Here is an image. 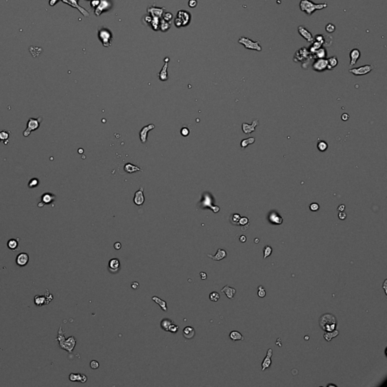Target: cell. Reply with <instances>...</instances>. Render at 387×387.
Listing matches in <instances>:
<instances>
[{
	"label": "cell",
	"instance_id": "27",
	"mask_svg": "<svg viewBox=\"0 0 387 387\" xmlns=\"http://www.w3.org/2000/svg\"><path fill=\"white\" fill-rule=\"evenodd\" d=\"M18 240L19 239H10L7 243V247L9 250L16 251L19 250V244H18Z\"/></svg>",
	"mask_w": 387,
	"mask_h": 387
},
{
	"label": "cell",
	"instance_id": "40",
	"mask_svg": "<svg viewBox=\"0 0 387 387\" xmlns=\"http://www.w3.org/2000/svg\"><path fill=\"white\" fill-rule=\"evenodd\" d=\"M317 147H318V150H319L320 151L324 152L328 149V144L326 143L325 142H324V141H320V142L318 143V145H317Z\"/></svg>",
	"mask_w": 387,
	"mask_h": 387
},
{
	"label": "cell",
	"instance_id": "46",
	"mask_svg": "<svg viewBox=\"0 0 387 387\" xmlns=\"http://www.w3.org/2000/svg\"><path fill=\"white\" fill-rule=\"evenodd\" d=\"M240 218H241V217H240V216L239 214H234V215H232V216H231V222H232L234 223V224L238 225L239 220H240Z\"/></svg>",
	"mask_w": 387,
	"mask_h": 387
},
{
	"label": "cell",
	"instance_id": "44",
	"mask_svg": "<svg viewBox=\"0 0 387 387\" xmlns=\"http://www.w3.org/2000/svg\"><path fill=\"white\" fill-rule=\"evenodd\" d=\"M238 225H240L242 226H246V227H247V225H249V219L247 217L240 218V220H239Z\"/></svg>",
	"mask_w": 387,
	"mask_h": 387
},
{
	"label": "cell",
	"instance_id": "38",
	"mask_svg": "<svg viewBox=\"0 0 387 387\" xmlns=\"http://www.w3.org/2000/svg\"><path fill=\"white\" fill-rule=\"evenodd\" d=\"M167 70V63L164 65L163 70L160 73V79H161L162 81H165L167 79V70Z\"/></svg>",
	"mask_w": 387,
	"mask_h": 387
},
{
	"label": "cell",
	"instance_id": "14",
	"mask_svg": "<svg viewBox=\"0 0 387 387\" xmlns=\"http://www.w3.org/2000/svg\"><path fill=\"white\" fill-rule=\"evenodd\" d=\"M273 355V351L271 348H269V349L267 351V354H266L265 358H264L263 360L262 363V371H265L266 369H268L271 365V357Z\"/></svg>",
	"mask_w": 387,
	"mask_h": 387
},
{
	"label": "cell",
	"instance_id": "34",
	"mask_svg": "<svg viewBox=\"0 0 387 387\" xmlns=\"http://www.w3.org/2000/svg\"><path fill=\"white\" fill-rule=\"evenodd\" d=\"M314 54L315 55V57L317 58H325L327 57V55H328V52H327L325 48L321 47Z\"/></svg>",
	"mask_w": 387,
	"mask_h": 387
},
{
	"label": "cell",
	"instance_id": "4",
	"mask_svg": "<svg viewBox=\"0 0 387 387\" xmlns=\"http://www.w3.org/2000/svg\"><path fill=\"white\" fill-rule=\"evenodd\" d=\"M238 43L240 45H243L245 48L249 49V50H255L258 52L262 51V46L260 45V42L259 40L253 41L250 39V38L245 37V36H241L238 39Z\"/></svg>",
	"mask_w": 387,
	"mask_h": 387
},
{
	"label": "cell",
	"instance_id": "31",
	"mask_svg": "<svg viewBox=\"0 0 387 387\" xmlns=\"http://www.w3.org/2000/svg\"><path fill=\"white\" fill-rule=\"evenodd\" d=\"M338 64V59L336 56L331 57L328 59V70H332Z\"/></svg>",
	"mask_w": 387,
	"mask_h": 387
},
{
	"label": "cell",
	"instance_id": "5",
	"mask_svg": "<svg viewBox=\"0 0 387 387\" xmlns=\"http://www.w3.org/2000/svg\"><path fill=\"white\" fill-rule=\"evenodd\" d=\"M42 120V116H39L38 118L30 117L27 121V127L26 130L23 132L24 137H28L33 131L37 130L40 126V123Z\"/></svg>",
	"mask_w": 387,
	"mask_h": 387
},
{
	"label": "cell",
	"instance_id": "51",
	"mask_svg": "<svg viewBox=\"0 0 387 387\" xmlns=\"http://www.w3.org/2000/svg\"><path fill=\"white\" fill-rule=\"evenodd\" d=\"M338 217H339V219H341V220L345 219V218H346V213H344L343 211L340 212V213H339V215H338Z\"/></svg>",
	"mask_w": 387,
	"mask_h": 387
},
{
	"label": "cell",
	"instance_id": "36",
	"mask_svg": "<svg viewBox=\"0 0 387 387\" xmlns=\"http://www.w3.org/2000/svg\"><path fill=\"white\" fill-rule=\"evenodd\" d=\"M255 142V139L254 138H249V139H244V140L241 141V143H240V145H241L242 148H246L249 145H251V144H253Z\"/></svg>",
	"mask_w": 387,
	"mask_h": 387
},
{
	"label": "cell",
	"instance_id": "45",
	"mask_svg": "<svg viewBox=\"0 0 387 387\" xmlns=\"http://www.w3.org/2000/svg\"><path fill=\"white\" fill-rule=\"evenodd\" d=\"M178 331H179V327H178L176 324H175L174 323H173L171 325L169 326V332H172L173 333V334H176V333H177Z\"/></svg>",
	"mask_w": 387,
	"mask_h": 387
},
{
	"label": "cell",
	"instance_id": "42",
	"mask_svg": "<svg viewBox=\"0 0 387 387\" xmlns=\"http://www.w3.org/2000/svg\"><path fill=\"white\" fill-rule=\"evenodd\" d=\"M325 30L328 33H334L336 30V26L334 24L329 23V24L326 25Z\"/></svg>",
	"mask_w": 387,
	"mask_h": 387
},
{
	"label": "cell",
	"instance_id": "13",
	"mask_svg": "<svg viewBox=\"0 0 387 387\" xmlns=\"http://www.w3.org/2000/svg\"><path fill=\"white\" fill-rule=\"evenodd\" d=\"M29 255L26 253H19L16 257V264L20 267H24L29 262Z\"/></svg>",
	"mask_w": 387,
	"mask_h": 387
},
{
	"label": "cell",
	"instance_id": "10",
	"mask_svg": "<svg viewBox=\"0 0 387 387\" xmlns=\"http://www.w3.org/2000/svg\"><path fill=\"white\" fill-rule=\"evenodd\" d=\"M312 68L314 70L321 72L328 69V59L326 58H318L313 63Z\"/></svg>",
	"mask_w": 387,
	"mask_h": 387
},
{
	"label": "cell",
	"instance_id": "50",
	"mask_svg": "<svg viewBox=\"0 0 387 387\" xmlns=\"http://www.w3.org/2000/svg\"><path fill=\"white\" fill-rule=\"evenodd\" d=\"M190 133V131L189 129H188L187 127H183L182 129H181V134L183 136H188Z\"/></svg>",
	"mask_w": 387,
	"mask_h": 387
},
{
	"label": "cell",
	"instance_id": "47",
	"mask_svg": "<svg viewBox=\"0 0 387 387\" xmlns=\"http://www.w3.org/2000/svg\"><path fill=\"white\" fill-rule=\"evenodd\" d=\"M99 366H100V365H99V361H95V360H92V361H91L90 367H91V368H92V369H93V370L98 369V368H99Z\"/></svg>",
	"mask_w": 387,
	"mask_h": 387
},
{
	"label": "cell",
	"instance_id": "59",
	"mask_svg": "<svg viewBox=\"0 0 387 387\" xmlns=\"http://www.w3.org/2000/svg\"><path fill=\"white\" fill-rule=\"evenodd\" d=\"M345 208V206H344V205H341V206H340V207H338V211H340V212L344 211Z\"/></svg>",
	"mask_w": 387,
	"mask_h": 387
},
{
	"label": "cell",
	"instance_id": "32",
	"mask_svg": "<svg viewBox=\"0 0 387 387\" xmlns=\"http://www.w3.org/2000/svg\"><path fill=\"white\" fill-rule=\"evenodd\" d=\"M173 323V321L172 320L169 319V318H164L160 322V327H161L162 329L165 331H167L169 332V326L171 325Z\"/></svg>",
	"mask_w": 387,
	"mask_h": 387
},
{
	"label": "cell",
	"instance_id": "57",
	"mask_svg": "<svg viewBox=\"0 0 387 387\" xmlns=\"http://www.w3.org/2000/svg\"><path fill=\"white\" fill-rule=\"evenodd\" d=\"M188 4L191 7L194 8V7H195V5H197V2H196L195 0H190V2H189Z\"/></svg>",
	"mask_w": 387,
	"mask_h": 387
},
{
	"label": "cell",
	"instance_id": "21",
	"mask_svg": "<svg viewBox=\"0 0 387 387\" xmlns=\"http://www.w3.org/2000/svg\"><path fill=\"white\" fill-rule=\"evenodd\" d=\"M207 256L209 258L215 260V261H220V260L223 259H225L227 257V252L225 250H222V249H219L217 250L216 254H215L214 256L211 255V254H207Z\"/></svg>",
	"mask_w": 387,
	"mask_h": 387
},
{
	"label": "cell",
	"instance_id": "25",
	"mask_svg": "<svg viewBox=\"0 0 387 387\" xmlns=\"http://www.w3.org/2000/svg\"><path fill=\"white\" fill-rule=\"evenodd\" d=\"M222 292L225 294L226 297L228 299H233L234 294H236V290L234 288H232V287H230L229 286L226 285L222 289Z\"/></svg>",
	"mask_w": 387,
	"mask_h": 387
},
{
	"label": "cell",
	"instance_id": "33",
	"mask_svg": "<svg viewBox=\"0 0 387 387\" xmlns=\"http://www.w3.org/2000/svg\"><path fill=\"white\" fill-rule=\"evenodd\" d=\"M10 132L8 130H2L0 132V142H3L5 145H7L9 139Z\"/></svg>",
	"mask_w": 387,
	"mask_h": 387
},
{
	"label": "cell",
	"instance_id": "37",
	"mask_svg": "<svg viewBox=\"0 0 387 387\" xmlns=\"http://www.w3.org/2000/svg\"><path fill=\"white\" fill-rule=\"evenodd\" d=\"M39 184V180L37 178H33L28 182V188H34L37 187Z\"/></svg>",
	"mask_w": 387,
	"mask_h": 387
},
{
	"label": "cell",
	"instance_id": "6",
	"mask_svg": "<svg viewBox=\"0 0 387 387\" xmlns=\"http://www.w3.org/2000/svg\"><path fill=\"white\" fill-rule=\"evenodd\" d=\"M190 18L191 16L188 11H180L178 13L177 18H176V21H175V24H176V25L177 27L185 26V25H187L188 24Z\"/></svg>",
	"mask_w": 387,
	"mask_h": 387
},
{
	"label": "cell",
	"instance_id": "9",
	"mask_svg": "<svg viewBox=\"0 0 387 387\" xmlns=\"http://www.w3.org/2000/svg\"><path fill=\"white\" fill-rule=\"evenodd\" d=\"M374 69V67L372 64H368L361 66L359 67L350 69L348 71H349V73L355 75V76H363V75H366L368 73H369Z\"/></svg>",
	"mask_w": 387,
	"mask_h": 387
},
{
	"label": "cell",
	"instance_id": "62",
	"mask_svg": "<svg viewBox=\"0 0 387 387\" xmlns=\"http://www.w3.org/2000/svg\"><path fill=\"white\" fill-rule=\"evenodd\" d=\"M305 340H309V337H308V336H305Z\"/></svg>",
	"mask_w": 387,
	"mask_h": 387
},
{
	"label": "cell",
	"instance_id": "60",
	"mask_svg": "<svg viewBox=\"0 0 387 387\" xmlns=\"http://www.w3.org/2000/svg\"><path fill=\"white\" fill-rule=\"evenodd\" d=\"M386 282H387V280H385L383 283V288L384 289V291H385L386 294Z\"/></svg>",
	"mask_w": 387,
	"mask_h": 387
},
{
	"label": "cell",
	"instance_id": "20",
	"mask_svg": "<svg viewBox=\"0 0 387 387\" xmlns=\"http://www.w3.org/2000/svg\"><path fill=\"white\" fill-rule=\"evenodd\" d=\"M69 380L72 382H80L82 383H85L87 381V377L85 374H70L69 376Z\"/></svg>",
	"mask_w": 387,
	"mask_h": 387
},
{
	"label": "cell",
	"instance_id": "29",
	"mask_svg": "<svg viewBox=\"0 0 387 387\" xmlns=\"http://www.w3.org/2000/svg\"><path fill=\"white\" fill-rule=\"evenodd\" d=\"M339 334H340L339 331H337V330L336 329L332 331H326L325 334H324V338L325 339L326 341L330 342V341H331V340H332L333 338L337 337V336L339 335Z\"/></svg>",
	"mask_w": 387,
	"mask_h": 387
},
{
	"label": "cell",
	"instance_id": "56",
	"mask_svg": "<svg viewBox=\"0 0 387 387\" xmlns=\"http://www.w3.org/2000/svg\"><path fill=\"white\" fill-rule=\"evenodd\" d=\"M200 277H201L202 280H206L207 278V274L205 272H203V271H201V272L200 273Z\"/></svg>",
	"mask_w": 387,
	"mask_h": 387
},
{
	"label": "cell",
	"instance_id": "61",
	"mask_svg": "<svg viewBox=\"0 0 387 387\" xmlns=\"http://www.w3.org/2000/svg\"><path fill=\"white\" fill-rule=\"evenodd\" d=\"M254 242H255L256 244H258V243H259V239H258V238H256L255 240H254Z\"/></svg>",
	"mask_w": 387,
	"mask_h": 387
},
{
	"label": "cell",
	"instance_id": "18",
	"mask_svg": "<svg viewBox=\"0 0 387 387\" xmlns=\"http://www.w3.org/2000/svg\"><path fill=\"white\" fill-rule=\"evenodd\" d=\"M259 123L258 119H256V120L253 121V123L251 125H248L247 123H243L242 125V129H243V131L245 134L250 135V133H252L253 132L255 131L256 127L257 126Z\"/></svg>",
	"mask_w": 387,
	"mask_h": 387
},
{
	"label": "cell",
	"instance_id": "63",
	"mask_svg": "<svg viewBox=\"0 0 387 387\" xmlns=\"http://www.w3.org/2000/svg\"><path fill=\"white\" fill-rule=\"evenodd\" d=\"M328 386H329V387H330V386H335V387H336V386H337L334 385V384H329V385H328Z\"/></svg>",
	"mask_w": 387,
	"mask_h": 387
},
{
	"label": "cell",
	"instance_id": "54",
	"mask_svg": "<svg viewBox=\"0 0 387 387\" xmlns=\"http://www.w3.org/2000/svg\"><path fill=\"white\" fill-rule=\"evenodd\" d=\"M99 3H100V1H99V0H92V2H91V5H92V6L97 7L99 5Z\"/></svg>",
	"mask_w": 387,
	"mask_h": 387
},
{
	"label": "cell",
	"instance_id": "41",
	"mask_svg": "<svg viewBox=\"0 0 387 387\" xmlns=\"http://www.w3.org/2000/svg\"><path fill=\"white\" fill-rule=\"evenodd\" d=\"M219 298H220V295L217 292H212L211 294H210V300H211L212 302L219 301Z\"/></svg>",
	"mask_w": 387,
	"mask_h": 387
},
{
	"label": "cell",
	"instance_id": "30",
	"mask_svg": "<svg viewBox=\"0 0 387 387\" xmlns=\"http://www.w3.org/2000/svg\"><path fill=\"white\" fill-rule=\"evenodd\" d=\"M229 337L231 339V340L233 341H237V340H244V337L242 336V334H240V332L236 331H233L230 333L229 334Z\"/></svg>",
	"mask_w": 387,
	"mask_h": 387
},
{
	"label": "cell",
	"instance_id": "48",
	"mask_svg": "<svg viewBox=\"0 0 387 387\" xmlns=\"http://www.w3.org/2000/svg\"><path fill=\"white\" fill-rule=\"evenodd\" d=\"M314 40L316 41V42H321V43L324 44V35H316L315 36V37L314 38Z\"/></svg>",
	"mask_w": 387,
	"mask_h": 387
},
{
	"label": "cell",
	"instance_id": "39",
	"mask_svg": "<svg viewBox=\"0 0 387 387\" xmlns=\"http://www.w3.org/2000/svg\"><path fill=\"white\" fill-rule=\"evenodd\" d=\"M272 251H273L272 248H271L270 246L268 245L265 246V247H264V249H263V253H264V257H263V259H265L266 258H268V257H270L271 253H272Z\"/></svg>",
	"mask_w": 387,
	"mask_h": 387
},
{
	"label": "cell",
	"instance_id": "3",
	"mask_svg": "<svg viewBox=\"0 0 387 387\" xmlns=\"http://www.w3.org/2000/svg\"><path fill=\"white\" fill-rule=\"evenodd\" d=\"M337 318L334 314H324L319 319V325L324 331H334L337 328Z\"/></svg>",
	"mask_w": 387,
	"mask_h": 387
},
{
	"label": "cell",
	"instance_id": "23",
	"mask_svg": "<svg viewBox=\"0 0 387 387\" xmlns=\"http://www.w3.org/2000/svg\"><path fill=\"white\" fill-rule=\"evenodd\" d=\"M120 267V262L118 259H111L108 262V268L111 272H116L119 271Z\"/></svg>",
	"mask_w": 387,
	"mask_h": 387
},
{
	"label": "cell",
	"instance_id": "43",
	"mask_svg": "<svg viewBox=\"0 0 387 387\" xmlns=\"http://www.w3.org/2000/svg\"><path fill=\"white\" fill-rule=\"evenodd\" d=\"M266 295V291L264 289V287L262 286H259L258 287V296L260 297V298H263V297H265Z\"/></svg>",
	"mask_w": 387,
	"mask_h": 387
},
{
	"label": "cell",
	"instance_id": "19",
	"mask_svg": "<svg viewBox=\"0 0 387 387\" xmlns=\"http://www.w3.org/2000/svg\"><path fill=\"white\" fill-rule=\"evenodd\" d=\"M268 220L271 224L281 225L283 222V218L276 212H271L268 215Z\"/></svg>",
	"mask_w": 387,
	"mask_h": 387
},
{
	"label": "cell",
	"instance_id": "58",
	"mask_svg": "<svg viewBox=\"0 0 387 387\" xmlns=\"http://www.w3.org/2000/svg\"><path fill=\"white\" fill-rule=\"evenodd\" d=\"M239 240H240V241L242 242V243H245V242L247 241V237H246V236L244 235H241L240 237V238H239Z\"/></svg>",
	"mask_w": 387,
	"mask_h": 387
},
{
	"label": "cell",
	"instance_id": "1",
	"mask_svg": "<svg viewBox=\"0 0 387 387\" xmlns=\"http://www.w3.org/2000/svg\"><path fill=\"white\" fill-rule=\"evenodd\" d=\"M56 340L59 342V347L64 350H66L68 352H72L74 347L76 346V340L74 337H68L67 339L65 338L64 333L62 330V326L60 327L59 331L58 332V337H57Z\"/></svg>",
	"mask_w": 387,
	"mask_h": 387
},
{
	"label": "cell",
	"instance_id": "2",
	"mask_svg": "<svg viewBox=\"0 0 387 387\" xmlns=\"http://www.w3.org/2000/svg\"><path fill=\"white\" fill-rule=\"evenodd\" d=\"M328 7L327 3H314L311 0H301L300 2V8L302 11H303L307 15L310 16L312 15L315 11L322 10Z\"/></svg>",
	"mask_w": 387,
	"mask_h": 387
},
{
	"label": "cell",
	"instance_id": "35",
	"mask_svg": "<svg viewBox=\"0 0 387 387\" xmlns=\"http://www.w3.org/2000/svg\"><path fill=\"white\" fill-rule=\"evenodd\" d=\"M323 45L322 43H321V42H316V41L312 42V44H311V45H310V47H309V52H311V53L314 54V52H315L317 50H318V48H321V45Z\"/></svg>",
	"mask_w": 387,
	"mask_h": 387
},
{
	"label": "cell",
	"instance_id": "16",
	"mask_svg": "<svg viewBox=\"0 0 387 387\" xmlns=\"http://www.w3.org/2000/svg\"><path fill=\"white\" fill-rule=\"evenodd\" d=\"M144 188L141 187L138 191L136 192L134 197V203L137 206H141L145 202V196H144Z\"/></svg>",
	"mask_w": 387,
	"mask_h": 387
},
{
	"label": "cell",
	"instance_id": "26",
	"mask_svg": "<svg viewBox=\"0 0 387 387\" xmlns=\"http://www.w3.org/2000/svg\"><path fill=\"white\" fill-rule=\"evenodd\" d=\"M124 170L128 173H133L136 172L142 171V169L139 168V166L133 165L132 163H126L124 166Z\"/></svg>",
	"mask_w": 387,
	"mask_h": 387
},
{
	"label": "cell",
	"instance_id": "52",
	"mask_svg": "<svg viewBox=\"0 0 387 387\" xmlns=\"http://www.w3.org/2000/svg\"><path fill=\"white\" fill-rule=\"evenodd\" d=\"M131 287H132V289H134V290H136V289L139 288V284L136 281H134V282H132V284H131Z\"/></svg>",
	"mask_w": 387,
	"mask_h": 387
},
{
	"label": "cell",
	"instance_id": "49",
	"mask_svg": "<svg viewBox=\"0 0 387 387\" xmlns=\"http://www.w3.org/2000/svg\"><path fill=\"white\" fill-rule=\"evenodd\" d=\"M309 208H310V210H311V211H313V212L318 211V210H319V205H318V203H311V205H310Z\"/></svg>",
	"mask_w": 387,
	"mask_h": 387
},
{
	"label": "cell",
	"instance_id": "11",
	"mask_svg": "<svg viewBox=\"0 0 387 387\" xmlns=\"http://www.w3.org/2000/svg\"><path fill=\"white\" fill-rule=\"evenodd\" d=\"M298 32L302 37L304 38L307 42H314V36H313L312 34L311 33V32H309V31H308L305 27L303 26L299 27Z\"/></svg>",
	"mask_w": 387,
	"mask_h": 387
},
{
	"label": "cell",
	"instance_id": "12",
	"mask_svg": "<svg viewBox=\"0 0 387 387\" xmlns=\"http://www.w3.org/2000/svg\"><path fill=\"white\" fill-rule=\"evenodd\" d=\"M55 200V195L50 193H45L41 196V202L38 204V207H43L44 205L50 204Z\"/></svg>",
	"mask_w": 387,
	"mask_h": 387
},
{
	"label": "cell",
	"instance_id": "22",
	"mask_svg": "<svg viewBox=\"0 0 387 387\" xmlns=\"http://www.w3.org/2000/svg\"><path fill=\"white\" fill-rule=\"evenodd\" d=\"M110 3L107 0H102L101 1L99 5L96 7V9H95V15H98L99 16V15L102 13V11H105V10H107L108 8H110Z\"/></svg>",
	"mask_w": 387,
	"mask_h": 387
},
{
	"label": "cell",
	"instance_id": "55",
	"mask_svg": "<svg viewBox=\"0 0 387 387\" xmlns=\"http://www.w3.org/2000/svg\"><path fill=\"white\" fill-rule=\"evenodd\" d=\"M341 118H342V119L343 121H347L348 119V118H349V116H348V113H343V114L342 115Z\"/></svg>",
	"mask_w": 387,
	"mask_h": 387
},
{
	"label": "cell",
	"instance_id": "17",
	"mask_svg": "<svg viewBox=\"0 0 387 387\" xmlns=\"http://www.w3.org/2000/svg\"><path fill=\"white\" fill-rule=\"evenodd\" d=\"M349 57H350V66H354L355 64L357 63V62L358 61V59L361 57V52L358 50V48H353L349 53Z\"/></svg>",
	"mask_w": 387,
	"mask_h": 387
},
{
	"label": "cell",
	"instance_id": "53",
	"mask_svg": "<svg viewBox=\"0 0 387 387\" xmlns=\"http://www.w3.org/2000/svg\"><path fill=\"white\" fill-rule=\"evenodd\" d=\"M121 247H122V245H121V244L119 243V242H116V243L114 244V245H113V247H114L115 250H120Z\"/></svg>",
	"mask_w": 387,
	"mask_h": 387
},
{
	"label": "cell",
	"instance_id": "7",
	"mask_svg": "<svg viewBox=\"0 0 387 387\" xmlns=\"http://www.w3.org/2000/svg\"><path fill=\"white\" fill-rule=\"evenodd\" d=\"M53 300V297L52 294L48 292V290H46L45 296H36L34 297V302L35 305L37 306H42V305H47Z\"/></svg>",
	"mask_w": 387,
	"mask_h": 387
},
{
	"label": "cell",
	"instance_id": "15",
	"mask_svg": "<svg viewBox=\"0 0 387 387\" xmlns=\"http://www.w3.org/2000/svg\"><path fill=\"white\" fill-rule=\"evenodd\" d=\"M155 126L153 124H149L148 126H146L141 129L140 132V139L142 143H146L148 139V132L150 131L151 129H154Z\"/></svg>",
	"mask_w": 387,
	"mask_h": 387
},
{
	"label": "cell",
	"instance_id": "8",
	"mask_svg": "<svg viewBox=\"0 0 387 387\" xmlns=\"http://www.w3.org/2000/svg\"><path fill=\"white\" fill-rule=\"evenodd\" d=\"M99 39L102 41L104 46L109 47L113 40L112 33L108 30L104 29L99 31Z\"/></svg>",
	"mask_w": 387,
	"mask_h": 387
},
{
	"label": "cell",
	"instance_id": "24",
	"mask_svg": "<svg viewBox=\"0 0 387 387\" xmlns=\"http://www.w3.org/2000/svg\"><path fill=\"white\" fill-rule=\"evenodd\" d=\"M182 334L185 338L187 339V340H191L195 336V331H194V328H192L191 326H187L183 329Z\"/></svg>",
	"mask_w": 387,
	"mask_h": 387
},
{
	"label": "cell",
	"instance_id": "28",
	"mask_svg": "<svg viewBox=\"0 0 387 387\" xmlns=\"http://www.w3.org/2000/svg\"><path fill=\"white\" fill-rule=\"evenodd\" d=\"M152 300L154 301V302H156L157 305H160V308H162V310L164 311H167V304H166V302L164 301V300H161L160 298H159L158 297H152Z\"/></svg>",
	"mask_w": 387,
	"mask_h": 387
}]
</instances>
